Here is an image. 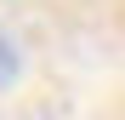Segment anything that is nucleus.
<instances>
[{"label":"nucleus","mask_w":125,"mask_h":120,"mask_svg":"<svg viewBox=\"0 0 125 120\" xmlns=\"http://www.w3.org/2000/svg\"><path fill=\"white\" fill-rule=\"evenodd\" d=\"M17 80V52H11V40L0 34V86H11Z\"/></svg>","instance_id":"obj_1"}]
</instances>
